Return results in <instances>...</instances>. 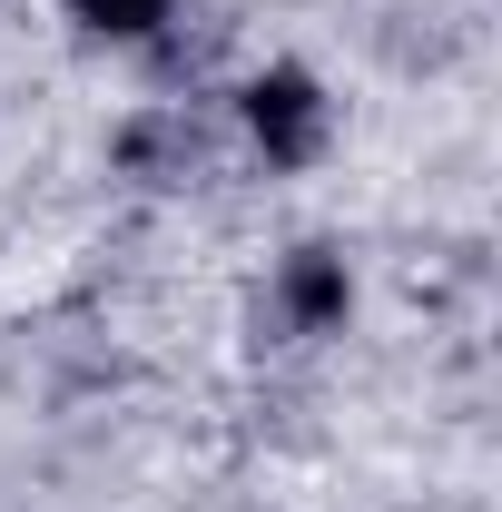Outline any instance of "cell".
<instances>
[{"mask_svg": "<svg viewBox=\"0 0 502 512\" xmlns=\"http://www.w3.org/2000/svg\"><path fill=\"white\" fill-rule=\"evenodd\" d=\"M325 128H335V109H325V89H315L306 69H266V79L247 89V138L266 148V168L325 158Z\"/></svg>", "mask_w": 502, "mask_h": 512, "instance_id": "cell-1", "label": "cell"}, {"mask_svg": "<svg viewBox=\"0 0 502 512\" xmlns=\"http://www.w3.org/2000/svg\"><path fill=\"white\" fill-rule=\"evenodd\" d=\"M345 256H325V247H296L286 256V276H276V325L286 335H325V325L345 316Z\"/></svg>", "mask_w": 502, "mask_h": 512, "instance_id": "cell-2", "label": "cell"}, {"mask_svg": "<svg viewBox=\"0 0 502 512\" xmlns=\"http://www.w3.org/2000/svg\"><path fill=\"white\" fill-rule=\"evenodd\" d=\"M168 10H178V0H69V20H79L89 40H148Z\"/></svg>", "mask_w": 502, "mask_h": 512, "instance_id": "cell-3", "label": "cell"}, {"mask_svg": "<svg viewBox=\"0 0 502 512\" xmlns=\"http://www.w3.org/2000/svg\"><path fill=\"white\" fill-rule=\"evenodd\" d=\"M119 158H128V168H188V158H197V119H148V128H128Z\"/></svg>", "mask_w": 502, "mask_h": 512, "instance_id": "cell-4", "label": "cell"}]
</instances>
